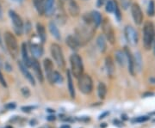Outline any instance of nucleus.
Returning <instances> with one entry per match:
<instances>
[{"instance_id":"7","label":"nucleus","mask_w":155,"mask_h":128,"mask_svg":"<svg viewBox=\"0 0 155 128\" xmlns=\"http://www.w3.org/2000/svg\"><path fill=\"white\" fill-rule=\"evenodd\" d=\"M101 25H102L103 33H104V35L106 40H109V42L110 44H115L116 35H115V31H114V28L112 27L110 22L108 19H104V21H102Z\"/></svg>"},{"instance_id":"20","label":"nucleus","mask_w":155,"mask_h":128,"mask_svg":"<svg viewBox=\"0 0 155 128\" xmlns=\"http://www.w3.org/2000/svg\"><path fill=\"white\" fill-rule=\"evenodd\" d=\"M48 28H49V31L50 33H51V34H52L56 40H60L61 39V32H60L58 27L56 26L55 22H50L49 24H48Z\"/></svg>"},{"instance_id":"47","label":"nucleus","mask_w":155,"mask_h":128,"mask_svg":"<svg viewBox=\"0 0 155 128\" xmlns=\"http://www.w3.org/2000/svg\"><path fill=\"white\" fill-rule=\"evenodd\" d=\"M0 46H3V41H2V40H1V37H0Z\"/></svg>"},{"instance_id":"23","label":"nucleus","mask_w":155,"mask_h":128,"mask_svg":"<svg viewBox=\"0 0 155 128\" xmlns=\"http://www.w3.org/2000/svg\"><path fill=\"white\" fill-rule=\"evenodd\" d=\"M67 85H68V89H69V93L72 98L75 97V89H74V85H73V82H72V73L68 70L67 72Z\"/></svg>"},{"instance_id":"12","label":"nucleus","mask_w":155,"mask_h":128,"mask_svg":"<svg viewBox=\"0 0 155 128\" xmlns=\"http://www.w3.org/2000/svg\"><path fill=\"white\" fill-rule=\"evenodd\" d=\"M30 52L34 59H39L43 55V47L41 43L31 42L30 43Z\"/></svg>"},{"instance_id":"14","label":"nucleus","mask_w":155,"mask_h":128,"mask_svg":"<svg viewBox=\"0 0 155 128\" xmlns=\"http://www.w3.org/2000/svg\"><path fill=\"white\" fill-rule=\"evenodd\" d=\"M32 60V66L31 67L34 69V72L35 73V76L36 78H38V80L41 82V83H43L44 81V77H43V74H42V71L41 69V66L39 64V62L37 61L36 59H31Z\"/></svg>"},{"instance_id":"39","label":"nucleus","mask_w":155,"mask_h":128,"mask_svg":"<svg viewBox=\"0 0 155 128\" xmlns=\"http://www.w3.org/2000/svg\"><path fill=\"white\" fill-rule=\"evenodd\" d=\"M6 107H7L8 109H14V108L16 107V104H15L14 102H11V103H8V104L6 105Z\"/></svg>"},{"instance_id":"16","label":"nucleus","mask_w":155,"mask_h":128,"mask_svg":"<svg viewBox=\"0 0 155 128\" xmlns=\"http://www.w3.org/2000/svg\"><path fill=\"white\" fill-rule=\"evenodd\" d=\"M125 54H126V58H127V63L128 65V71L129 72L131 73L132 75H134V71H135V68H134V56L131 53V52L128 50L127 47H125Z\"/></svg>"},{"instance_id":"8","label":"nucleus","mask_w":155,"mask_h":128,"mask_svg":"<svg viewBox=\"0 0 155 128\" xmlns=\"http://www.w3.org/2000/svg\"><path fill=\"white\" fill-rule=\"evenodd\" d=\"M124 34H125V38L127 40L128 44L133 46L137 45L139 40L138 33L132 26H130V25L126 26L125 29H124Z\"/></svg>"},{"instance_id":"29","label":"nucleus","mask_w":155,"mask_h":128,"mask_svg":"<svg viewBox=\"0 0 155 128\" xmlns=\"http://www.w3.org/2000/svg\"><path fill=\"white\" fill-rule=\"evenodd\" d=\"M107 94V87L104 83L101 82L97 86V95L100 99H104Z\"/></svg>"},{"instance_id":"27","label":"nucleus","mask_w":155,"mask_h":128,"mask_svg":"<svg viewBox=\"0 0 155 128\" xmlns=\"http://www.w3.org/2000/svg\"><path fill=\"white\" fill-rule=\"evenodd\" d=\"M134 68L136 67L138 72L141 71V68H142V59H141V55H140V52H136L134 53Z\"/></svg>"},{"instance_id":"1","label":"nucleus","mask_w":155,"mask_h":128,"mask_svg":"<svg viewBox=\"0 0 155 128\" xmlns=\"http://www.w3.org/2000/svg\"><path fill=\"white\" fill-rule=\"evenodd\" d=\"M96 28L92 26H90L84 23V25L76 29V35L75 37L77 38L78 40L79 44L84 45L85 43H87L91 39L94 31Z\"/></svg>"},{"instance_id":"17","label":"nucleus","mask_w":155,"mask_h":128,"mask_svg":"<svg viewBox=\"0 0 155 128\" xmlns=\"http://www.w3.org/2000/svg\"><path fill=\"white\" fill-rule=\"evenodd\" d=\"M66 43L67 45L73 51H78V47L80 46V44L78 42L77 38L73 35H68L66 38Z\"/></svg>"},{"instance_id":"48","label":"nucleus","mask_w":155,"mask_h":128,"mask_svg":"<svg viewBox=\"0 0 155 128\" xmlns=\"http://www.w3.org/2000/svg\"><path fill=\"white\" fill-rule=\"evenodd\" d=\"M61 2H64V1H67V0H61Z\"/></svg>"},{"instance_id":"40","label":"nucleus","mask_w":155,"mask_h":128,"mask_svg":"<svg viewBox=\"0 0 155 128\" xmlns=\"http://www.w3.org/2000/svg\"><path fill=\"white\" fill-rule=\"evenodd\" d=\"M104 0H97V7H101L104 5Z\"/></svg>"},{"instance_id":"37","label":"nucleus","mask_w":155,"mask_h":128,"mask_svg":"<svg viewBox=\"0 0 155 128\" xmlns=\"http://www.w3.org/2000/svg\"><path fill=\"white\" fill-rule=\"evenodd\" d=\"M0 84H2L4 87H7V84H6L5 79L4 78V76H3V74L1 72V71H0Z\"/></svg>"},{"instance_id":"34","label":"nucleus","mask_w":155,"mask_h":128,"mask_svg":"<svg viewBox=\"0 0 155 128\" xmlns=\"http://www.w3.org/2000/svg\"><path fill=\"white\" fill-rule=\"evenodd\" d=\"M114 12H115V15H116V19L118 21H121V18H122V15H121V11H120V9L118 7V5L116 2V5H115V10H114Z\"/></svg>"},{"instance_id":"28","label":"nucleus","mask_w":155,"mask_h":128,"mask_svg":"<svg viewBox=\"0 0 155 128\" xmlns=\"http://www.w3.org/2000/svg\"><path fill=\"white\" fill-rule=\"evenodd\" d=\"M54 0H45V14L47 16L54 14Z\"/></svg>"},{"instance_id":"11","label":"nucleus","mask_w":155,"mask_h":128,"mask_svg":"<svg viewBox=\"0 0 155 128\" xmlns=\"http://www.w3.org/2000/svg\"><path fill=\"white\" fill-rule=\"evenodd\" d=\"M45 72L47 74V78L50 84H53V73H54V64L49 59H45L43 61Z\"/></svg>"},{"instance_id":"9","label":"nucleus","mask_w":155,"mask_h":128,"mask_svg":"<svg viewBox=\"0 0 155 128\" xmlns=\"http://www.w3.org/2000/svg\"><path fill=\"white\" fill-rule=\"evenodd\" d=\"M9 16L11 17L12 23L14 25L16 33L18 35H21L22 34V31H23V22H22V18L20 17V16L16 11H12V10L9 11Z\"/></svg>"},{"instance_id":"18","label":"nucleus","mask_w":155,"mask_h":128,"mask_svg":"<svg viewBox=\"0 0 155 128\" xmlns=\"http://www.w3.org/2000/svg\"><path fill=\"white\" fill-rule=\"evenodd\" d=\"M22 60H23L22 63L28 67V68L31 67V66H32V60L28 57V49H27V45H26V43H22Z\"/></svg>"},{"instance_id":"24","label":"nucleus","mask_w":155,"mask_h":128,"mask_svg":"<svg viewBox=\"0 0 155 128\" xmlns=\"http://www.w3.org/2000/svg\"><path fill=\"white\" fill-rule=\"evenodd\" d=\"M105 66L106 69H107V72H108V74L110 76H112L115 72V64H114V61H113V59H112L110 56L106 57Z\"/></svg>"},{"instance_id":"36","label":"nucleus","mask_w":155,"mask_h":128,"mask_svg":"<svg viewBox=\"0 0 155 128\" xmlns=\"http://www.w3.org/2000/svg\"><path fill=\"white\" fill-rule=\"evenodd\" d=\"M21 92H22V94L23 95V96L24 97H29V95H30V91H29V89H28V88H22V89H21Z\"/></svg>"},{"instance_id":"5","label":"nucleus","mask_w":155,"mask_h":128,"mask_svg":"<svg viewBox=\"0 0 155 128\" xmlns=\"http://www.w3.org/2000/svg\"><path fill=\"white\" fill-rule=\"evenodd\" d=\"M51 54L54 58V62L60 69H64L66 66V62H65V58L63 55V52L61 49V46L57 43H53L50 47Z\"/></svg>"},{"instance_id":"46","label":"nucleus","mask_w":155,"mask_h":128,"mask_svg":"<svg viewBox=\"0 0 155 128\" xmlns=\"http://www.w3.org/2000/svg\"><path fill=\"white\" fill-rule=\"evenodd\" d=\"M14 2H16V3H21L22 0H13Z\"/></svg>"},{"instance_id":"42","label":"nucleus","mask_w":155,"mask_h":128,"mask_svg":"<svg viewBox=\"0 0 155 128\" xmlns=\"http://www.w3.org/2000/svg\"><path fill=\"white\" fill-rule=\"evenodd\" d=\"M109 113L108 112H106V113H104V114H102V115H100V117H99V120H101V119H104V118H105L104 116H106L107 114H108Z\"/></svg>"},{"instance_id":"4","label":"nucleus","mask_w":155,"mask_h":128,"mask_svg":"<svg viewBox=\"0 0 155 128\" xmlns=\"http://www.w3.org/2000/svg\"><path fill=\"white\" fill-rule=\"evenodd\" d=\"M70 62L72 75L76 78H79L83 75L84 72L83 61L81 57L77 53H73L70 57Z\"/></svg>"},{"instance_id":"26","label":"nucleus","mask_w":155,"mask_h":128,"mask_svg":"<svg viewBox=\"0 0 155 128\" xmlns=\"http://www.w3.org/2000/svg\"><path fill=\"white\" fill-rule=\"evenodd\" d=\"M91 19H92V22H93V24H94L95 28H97L98 26L101 25L102 23V16L100 14L98 11H92L91 13Z\"/></svg>"},{"instance_id":"30","label":"nucleus","mask_w":155,"mask_h":128,"mask_svg":"<svg viewBox=\"0 0 155 128\" xmlns=\"http://www.w3.org/2000/svg\"><path fill=\"white\" fill-rule=\"evenodd\" d=\"M63 78L59 72H54L53 73V84H62Z\"/></svg>"},{"instance_id":"25","label":"nucleus","mask_w":155,"mask_h":128,"mask_svg":"<svg viewBox=\"0 0 155 128\" xmlns=\"http://www.w3.org/2000/svg\"><path fill=\"white\" fill-rule=\"evenodd\" d=\"M36 30H37V34L39 38L41 40L42 43H44L47 39V34H46V29L45 27L41 23H37L36 24Z\"/></svg>"},{"instance_id":"3","label":"nucleus","mask_w":155,"mask_h":128,"mask_svg":"<svg viewBox=\"0 0 155 128\" xmlns=\"http://www.w3.org/2000/svg\"><path fill=\"white\" fill-rule=\"evenodd\" d=\"M5 43L11 55L13 58H16L19 53V46L15 35L11 32H6L5 34Z\"/></svg>"},{"instance_id":"41","label":"nucleus","mask_w":155,"mask_h":128,"mask_svg":"<svg viewBox=\"0 0 155 128\" xmlns=\"http://www.w3.org/2000/svg\"><path fill=\"white\" fill-rule=\"evenodd\" d=\"M151 95H154V94L152 93V92H147V93H145L142 96H143V97H148V96H151Z\"/></svg>"},{"instance_id":"15","label":"nucleus","mask_w":155,"mask_h":128,"mask_svg":"<svg viewBox=\"0 0 155 128\" xmlns=\"http://www.w3.org/2000/svg\"><path fill=\"white\" fill-rule=\"evenodd\" d=\"M67 7H68V12L72 17H78V16L80 10H79L78 5L75 0H68Z\"/></svg>"},{"instance_id":"10","label":"nucleus","mask_w":155,"mask_h":128,"mask_svg":"<svg viewBox=\"0 0 155 128\" xmlns=\"http://www.w3.org/2000/svg\"><path fill=\"white\" fill-rule=\"evenodd\" d=\"M131 13L134 22L137 25H140L143 22V13L138 4L134 3L131 6Z\"/></svg>"},{"instance_id":"43","label":"nucleus","mask_w":155,"mask_h":128,"mask_svg":"<svg viewBox=\"0 0 155 128\" xmlns=\"http://www.w3.org/2000/svg\"><path fill=\"white\" fill-rule=\"evenodd\" d=\"M55 120L54 116H48V120Z\"/></svg>"},{"instance_id":"31","label":"nucleus","mask_w":155,"mask_h":128,"mask_svg":"<svg viewBox=\"0 0 155 128\" xmlns=\"http://www.w3.org/2000/svg\"><path fill=\"white\" fill-rule=\"evenodd\" d=\"M147 14L150 17H153L155 14V4L153 0H150L147 8Z\"/></svg>"},{"instance_id":"21","label":"nucleus","mask_w":155,"mask_h":128,"mask_svg":"<svg viewBox=\"0 0 155 128\" xmlns=\"http://www.w3.org/2000/svg\"><path fill=\"white\" fill-rule=\"evenodd\" d=\"M33 4L35 10L40 16L45 14V0H33Z\"/></svg>"},{"instance_id":"13","label":"nucleus","mask_w":155,"mask_h":128,"mask_svg":"<svg viewBox=\"0 0 155 128\" xmlns=\"http://www.w3.org/2000/svg\"><path fill=\"white\" fill-rule=\"evenodd\" d=\"M18 67H19L20 71H21L22 74H23V76L28 79V82L32 84V85H35V78H34V77L32 76V74L29 72V71L28 70V67L26 66L21 61L18 62Z\"/></svg>"},{"instance_id":"2","label":"nucleus","mask_w":155,"mask_h":128,"mask_svg":"<svg viewBox=\"0 0 155 128\" xmlns=\"http://www.w3.org/2000/svg\"><path fill=\"white\" fill-rule=\"evenodd\" d=\"M155 27L151 22H147L143 28V45L147 50H149L154 41Z\"/></svg>"},{"instance_id":"22","label":"nucleus","mask_w":155,"mask_h":128,"mask_svg":"<svg viewBox=\"0 0 155 128\" xmlns=\"http://www.w3.org/2000/svg\"><path fill=\"white\" fill-rule=\"evenodd\" d=\"M97 46L98 47L100 52L104 53L107 48V43H106V38L104 34H100L97 38Z\"/></svg>"},{"instance_id":"33","label":"nucleus","mask_w":155,"mask_h":128,"mask_svg":"<svg viewBox=\"0 0 155 128\" xmlns=\"http://www.w3.org/2000/svg\"><path fill=\"white\" fill-rule=\"evenodd\" d=\"M149 119L150 117H148V116H139V117L134 119L133 122L143 123V122H146V121H147Z\"/></svg>"},{"instance_id":"49","label":"nucleus","mask_w":155,"mask_h":128,"mask_svg":"<svg viewBox=\"0 0 155 128\" xmlns=\"http://www.w3.org/2000/svg\"><path fill=\"white\" fill-rule=\"evenodd\" d=\"M154 53H155V43H154Z\"/></svg>"},{"instance_id":"44","label":"nucleus","mask_w":155,"mask_h":128,"mask_svg":"<svg viewBox=\"0 0 155 128\" xmlns=\"http://www.w3.org/2000/svg\"><path fill=\"white\" fill-rule=\"evenodd\" d=\"M3 18V11H2V7L0 5V19Z\"/></svg>"},{"instance_id":"19","label":"nucleus","mask_w":155,"mask_h":128,"mask_svg":"<svg viewBox=\"0 0 155 128\" xmlns=\"http://www.w3.org/2000/svg\"><path fill=\"white\" fill-rule=\"evenodd\" d=\"M115 58H116V62L121 66H124L127 63V58H126V54L124 52L121 50L116 51L115 53Z\"/></svg>"},{"instance_id":"45","label":"nucleus","mask_w":155,"mask_h":128,"mask_svg":"<svg viewBox=\"0 0 155 128\" xmlns=\"http://www.w3.org/2000/svg\"><path fill=\"white\" fill-rule=\"evenodd\" d=\"M61 128H71V127H70V126H68V125H64V126H62Z\"/></svg>"},{"instance_id":"35","label":"nucleus","mask_w":155,"mask_h":128,"mask_svg":"<svg viewBox=\"0 0 155 128\" xmlns=\"http://www.w3.org/2000/svg\"><path fill=\"white\" fill-rule=\"evenodd\" d=\"M131 1H132V0H121L122 8H123L124 10H127V8L130 6V5H131Z\"/></svg>"},{"instance_id":"38","label":"nucleus","mask_w":155,"mask_h":128,"mask_svg":"<svg viewBox=\"0 0 155 128\" xmlns=\"http://www.w3.org/2000/svg\"><path fill=\"white\" fill-rule=\"evenodd\" d=\"M35 108V107L32 106H26V107H22V110L23 112H27V113H29L31 110H33Z\"/></svg>"},{"instance_id":"6","label":"nucleus","mask_w":155,"mask_h":128,"mask_svg":"<svg viewBox=\"0 0 155 128\" xmlns=\"http://www.w3.org/2000/svg\"><path fill=\"white\" fill-rule=\"evenodd\" d=\"M78 85L79 90L84 95H89L93 89L92 79L87 74H83L80 78H78Z\"/></svg>"},{"instance_id":"32","label":"nucleus","mask_w":155,"mask_h":128,"mask_svg":"<svg viewBox=\"0 0 155 128\" xmlns=\"http://www.w3.org/2000/svg\"><path fill=\"white\" fill-rule=\"evenodd\" d=\"M115 5H116V1H113V0H110L107 2L105 6V10L107 12L109 13H112L114 12V10H115Z\"/></svg>"}]
</instances>
